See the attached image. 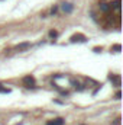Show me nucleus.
I'll list each match as a JSON object with an SVG mask.
<instances>
[{
	"instance_id": "12",
	"label": "nucleus",
	"mask_w": 123,
	"mask_h": 125,
	"mask_svg": "<svg viewBox=\"0 0 123 125\" xmlns=\"http://www.w3.org/2000/svg\"><path fill=\"white\" fill-rule=\"evenodd\" d=\"M113 125H120V118H117V119L113 122Z\"/></svg>"
},
{
	"instance_id": "4",
	"label": "nucleus",
	"mask_w": 123,
	"mask_h": 125,
	"mask_svg": "<svg viewBox=\"0 0 123 125\" xmlns=\"http://www.w3.org/2000/svg\"><path fill=\"white\" fill-rule=\"evenodd\" d=\"M28 48H31V42H22V44L16 45V50H18V51H25V50H28Z\"/></svg>"
},
{
	"instance_id": "2",
	"label": "nucleus",
	"mask_w": 123,
	"mask_h": 125,
	"mask_svg": "<svg viewBox=\"0 0 123 125\" xmlns=\"http://www.w3.org/2000/svg\"><path fill=\"white\" fill-rule=\"evenodd\" d=\"M23 84L26 87H35V79L32 76H25L23 77Z\"/></svg>"
},
{
	"instance_id": "8",
	"label": "nucleus",
	"mask_w": 123,
	"mask_h": 125,
	"mask_svg": "<svg viewBox=\"0 0 123 125\" xmlns=\"http://www.w3.org/2000/svg\"><path fill=\"white\" fill-rule=\"evenodd\" d=\"M120 50H122V45H120V44H114V45L112 47V51H116V52H119Z\"/></svg>"
},
{
	"instance_id": "6",
	"label": "nucleus",
	"mask_w": 123,
	"mask_h": 125,
	"mask_svg": "<svg viewBox=\"0 0 123 125\" xmlns=\"http://www.w3.org/2000/svg\"><path fill=\"white\" fill-rule=\"evenodd\" d=\"M72 9H74V6L71 3H64L62 4V12H65V13H71Z\"/></svg>"
},
{
	"instance_id": "11",
	"label": "nucleus",
	"mask_w": 123,
	"mask_h": 125,
	"mask_svg": "<svg viewBox=\"0 0 123 125\" xmlns=\"http://www.w3.org/2000/svg\"><path fill=\"white\" fill-rule=\"evenodd\" d=\"M57 12H58V7H57V6H54V7H52V10H51V13H52V15H55Z\"/></svg>"
},
{
	"instance_id": "5",
	"label": "nucleus",
	"mask_w": 123,
	"mask_h": 125,
	"mask_svg": "<svg viewBox=\"0 0 123 125\" xmlns=\"http://www.w3.org/2000/svg\"><path fill=\"white\" fill-rule=\"evenodd\" d=\"M64 124H65V121L62 118H57V119H52V121L46 122V125H64Z\"/></svg>"
},
{
	"instance_id": "9",
	"label": "nucleus",
	"mask_w": 123,
	"mask_h": 125,
	"mask_svg": "<svg viewBox=\"0 0 123 125\" xmlns=\"http://www.w3.org/2000/svg\"><path fill=\"white\" fill-rule=\"evenodd\" d=\"M110 7H113V9H120V0H114V3L110 4Z\"/></svg>"
},
{
	"instance_id": "1",
	"label": "nucleus",
	"mask_w": 123,
	"mask_h": 125,
	"mask_svg": "<svg viewBox=\"0 0 123 125\" xmlns=\"http://www.w3.org/2000/svg\"><path fill=\"white\" fill-rule=\"evenodd\" d=\"M70 39H71V42H86L87 41V36L83 35V33H74Z\"/></svg>"
},
{
	"instance_id": "7",
	"label": "nucleus",
	"mask_w": 123,
	"mask_h": 125,
	"mask_svg": "<svg viewBox=\"0 0 123 125\" xmlns=\"http://www.w3.org/2000/svg\"><path fill=\"white\" fill-rule=\"evenodd\" d=\"M100 9H101L103 12H107V10H109V9H112V7H110L107 3H101V4H100Z\"/></svg>"
},
{
	"instance_id": "3",
	"label": "nucleus",
	"mask_w": 123,
	"mask_h": 125,
	"mask_svg": "<svg viewBox=\"0 0 123 125\" xmlns=\"http://www.w3.org/2000/svg\"><path fill=\"white\" fill-rule=\"evenodd\" d=\"M109 80H110L116 87L120 86V76H113V74H110V76H109Z\"/></svg>"
},
{
	"instance_id": "10",
	"label": "nucleus",
	"mask_w": 123,
	"mask_h": 125,
	"mask_svg": "<svg viewBox=\"0 0 123 125\" xmlns=\"http://www.w3.org/2000/svg\"><path fill=\"white\" fill-rule=\"evenodd\" d=\"M49 36H51V38H54V39H55V38H57V36H58V32L55 31V29H51V31H49Z\"/></svg>"
},
{
	"instance_id": "13",
	"label": "nucleus",
	"mask_w": 123,
	"mask_h": 125,
	"mask_svg": "<svg viewBox=\"0 0 123 125\" xmlns=\"http://www.w3.org/2000/svg\"><path fill=\"white\" fill-rule=\"evenodd\" d=\"M120 97H122V93H120V92H117V93H116V99H120Z\"/></svg>"
},
{
	"instance_id": "14",
	"label": "nucleus",
	"mask_w": 123,
	"mask_h": 125,
	"mask_svg": "<svg viewBox=\"0 0 123 125\" xmlns=\"http://www.w3.org/2000/svg\"><path fill=\"white\" fill-rule=\"evenodd\" d=\"M100 51H101V48H98V47L94 48V52H100Z\"/></svg>"
}]
</instances>
